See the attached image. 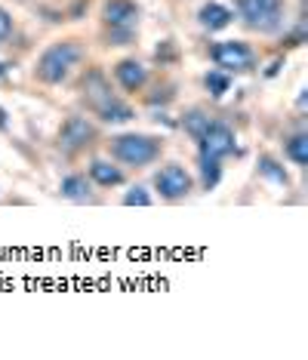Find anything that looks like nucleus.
Instances as JSON below:
<instances>
[{"label": "nucleus", "mask_w": 308, "mask_h": 360, "mask_svg": "<svg viewBox=\"0 0 308 360\" xmlns=\"http://www.w3.org/2000/svg\"><path fill=\"white\" fill-rule=\"evenodd\" d=\"M80 62H84V44L80 40H56L37 56L34 77L46 86H59L75 75Z\"/></svg>", "instance_id": "nucleus-1"}, {"label": "nucleus", "mask_w": 308, "mask_h": 360, "mask_svg": "<svg viewBox=\"0 0 308 360\" xmlns=\"http://www.w3.org/2000/svg\"><path fill=\"white\" fill-rule=\"evenodd\" d=\"M164 154V139L148 136V133H120L111 139V158L124 167L142 169L151 167L154 160H160Z\"/></svg>", "instance_id": "nucleus-2"}, {"label": "nucleus", "mask_w": 308, "mask_h": 360, "mask_svg": "<svg viewBox=\"0 0 308 360\" xmlns=\"http://www.w3.org/2000/svg\"><path fill=\"white\" fill-rule=\"evenodd\" d=\"M238 19L250 31L259 34H278L283 25V0H234Z\"/></svg>", "instance_id": "nucleus-3"}, {"label": "nucleus", "mask_w": 308, "mask_h": 360, "mask_svg": "<svg viewBox=\"0 0 308 360\" xmlns=\"http://www.w3.org/2000/svg\"><path fill=\"white\" fill-rule=\"evenodd\" d=\"M210 59L225 75H250L256 68V53L244 40H219L210 46Z\"/></svg>", "instance_id": "nucleus-4"}, {"label": "nucleus", "mask_w": 308, "mask_h": 360, "mask_svg": "<svg viewBox=\"0 0 308 360\" xmlns=\"http://www.w3.org/2000/svg\"><path fill=\"white\" fill-rule=\"evenodd\" d=\"M96 139H99V129L90 124V117L71 114V117L59 127V139H56V145H59V151L65 154V158H75V154L93 148Z\"/></svg>", "instance_id": "nucleus-5"}, {"label": "nucleus", "mask_w": 308, "mask_h": 360, "mask_svg": "<svg viewBox=\"0 0 308 360\" xmlns=\"http://www.w3.org/2000/svg\"><path fill=\"white\" fill-rule=\"evenodd\" d=\"M194 142H198V154H207V158H216V160H225L238 151V136H234V129L225 124V120H216V117L210 120L207 129L194 139Z\"/></svg>", "instance_id": "nucleus-6"}, {"label": "nucleus", "mask_w": 308, "mask_h": 360, "mask_svg": "<svg viewBox=\"0 0 308 360\" xmlns=\"http://www.w3.org/2000/svg\"><path fill=\"white\" fill-rule=\"evenodd\" d=\"M154 188L167 203H179L194 191V179L182 163H164V167L154 173Z\"/></svg>", "instance_id": "nucleus-7"}, {"label": "nucleus", "mask_w": 308, "mask_h": 360, "mask_svg": "<svg viewBox=\"0 0 308 360\" xmlns=\"http://www.w3.org/2000/svg\"><path fill=\"white\" fill-rule=\"evenodd\" d=\"M80 99H84V105L93 114H99L102 108H108V105L117 99V93L111 89V84H108V77H105L102 68H90L84 75V80H80Z\"/></svg>", "instance_id": "nucleus-8"}, {"label": "nucleus", "mask_w": 308, "mask_h": 360, "mask_svg": "<svg viewBox=\"0 0 308 360\" xmlns=\"http://www.w3.org/2000/svg\"><path fill=\"white\" fill-rule=\"evenodd\" d=\"M105 31H136L139 25V6L133 0H108L102 10Z\"/></svg>", "instance_id": "nucleus-9"}, {"label": "nucleus", "mask_w": 308, "mask_h": 360, "mask_svg": "<svg viewBox=\"0 0 308 360\" xmlns=\"http://www.w3.org/2000/svg\"><path fill=\"white\" fill-rule=\"evenodd\" d=\"M115 77L127 93H142L145 84H148V68L139 59H120L115 65Z\"/></svg>", "instance_id": "nucleus-10"}, {"label": "nucleus", "mask_w": 308, "mask_h": 360, "mask_svg": "<svg viewBox=\"0 0 308 360\" xmlns=\"http://www.w3.org/2000/svg\"><path fill=\"white\" fill-rule=\"evenodd\" d=\"M198 22H200V28L213 34V31H225V28L231 25V22H234V13H231L225 4H216V0H210V4H204V6L198 10Z\"/></svg>", "instance_id": "nucleus-11"}, {"label": "nucleus", "mask_w": 308, "mask_h": 360, "mask_svg": "<svg viewBox=\"0 0 308 360\" xmlns=\"http://www.w3.org/2000/svg\"><path fill=\"white\" fill-rule=\"evenodd\" d=\"M86 176H90V182L99 185V188H120L127 182L124 169L111 160H93L90 167H86Z\"/></svg>", "instance_id": "nucleus-12"}, {"label": "nucleus", "mask_w": 308, "mask_h": 360, "mask_svg": "<svg viewBox=\"0 0 308 360\" xmlns=\"http://www.w3.org/2000/svg\"><path fill=\"white\" fill-rule=\"evenodd\" d=\"M59 194L71 203H90L93 200V185L84 173H71L59 182Z\"/></svg>", "instance_id": "nucleus-13"}, {"label": "nucleus", "mask_w": 308, "mask_h": 360, "mask_svg": "<svg viewBox=\"0 0 308 360\" xmlns=\"http://www.w3.org/2000/svg\"><path fill=\"white\" fill-rule=\"evenodd\" d=\"M198 173H200V188L204 191H216L219 182H222V160L198 154Z\"/></svg>", "instance_id": "nucleus-14"}, {"label": "nucleus", "mask_w": 308, "mask_h": 360, "mask_svg": "<svg viewBox=\"0 0 308 360\" xmlns=\"http://www.w3.org/2000/svg\"><path fill=\"white\" fill-rule=\"evenodd\" d=\"M96 117H99L102 124H129V120L136 117V111H133V105L124 102V99L117 96V99L111 102L108 108H102L99 114H96Z\"/></svg>", "instance_id": "nucleus-15"}, {"label": "nucleus", "mask_w": 308, "mask_h": 360, "mask_svg": "<svg viewBox=\"0 0 308 360\" xmlns=\"http://www.w3.org/2000/svg\"><path fill=\"white\" fill-rule=\"evenodd\" d=\"M283 154H287V160H293L296 167H305L308 163V133H293L283 139Z\"/></svg>", "instance_id": "nucleus-16"}, {"label": "nucleus", "mask_w": 308, "mask_h": 360, "mask_svg": "<svg viewBox=\"0 0 308 360\" xmlns=\"http://www.w3.org/2000/svg\"><path fill=\"white\" fill-rule=\"evenodd\" d=\"M259 176H265L269 182L281 185V188H290V176H287V169H283L281 163L271 158V154H262V158H259Z\"/></svg>", "instance_id": "nucleus-17"}, {"label": "nucleus", "mask_w": 308, "mask_h": 360, "mask_svg": "<svg viewBox=\"0 0 308 360\" xmlns=\"http://www.w3.org/2000/svg\"><path fill=\"white\" fill-rule=\"evenodd\" d=\"M204 89L213 96V99H222V96L231 89V75H225V71H219V68L207 71L204 75Z\"/></svg>", "instance_id": "nucleus-18"}, {"label": "nucleus", "mask_w": 308, "mask_h": 360, "mask_svg": "<svg viewBox=\"0 0 308 360\" xmlns=\"http://www.w3.org/2000/svg\"><path fill=\"white\" fill-rule=\"evenodd\" d=\"M210 120H213V117H210V114H207L204 108H191V111L182 117V129H185V133H188L191 139H198V136L207 129Z\"/></svg>", "instance_id": "nucleus-19"}, {"label": "nucleus", "mask_w": 308, "mask_h": 360, "mask_svg": "<svg viewBox=\"0 0 308 360\" xmlns=\"http://www.w3.org/2000/svg\"><path fill=\"white\" fill-rule=\"evenodd\" d=\"M124 203L127 207H151V194L145 191L142 185H136V188H129V191L124 194Z\"/></svg>", "instance_id": "nucleus-20"}, {"label": "nucleus", "mask_w": 308, "mask_h": 360, "mask_svg": "<svg viewBox=\"0 0 308 360\" xmlns=\"http://www.w3.org/2000/svg\"><path fill=\"white\" fill-rule=\"evenodd\" d=\"M10 34H13V15L6 13L4 6H0V44H4Z\"/></svg>", "instance_id": "nucleus-21"}, {"label": "nucleus", "mask_w": 308, "mask_h": 360, "mask_svg": "<svg viewBox=\"0 0 308 360\" xmlns=\"http://www.w3.org/2000/svg\"><path fill=\"white\" fill-rule=\"evenodd\" d=\"M10 127V120H6V108H0V129Z\"/></svg>", "instance_id": "nucleus-22"}, {"label": "nucleus", "mask_w": 308, "mask_h": 360, "mask_svg": "<svg viewBox=\"0 0 308 360\" xmlns=\"http://www.w3.org/2000/svg\"><path fill=\"white\" fill-rule=\"evenodd\" d=\"M6 71H10V65H6V62H0V80L6 77Z\"/></svg>", "instance_id": "nucleus-23"}]
</instances>
